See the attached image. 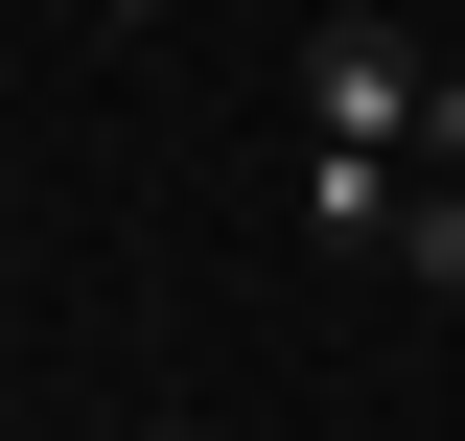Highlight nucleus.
I'll return each instance as SVG.
<instances>
[{"label": "nucleus", "instance_id": "nucleus-1", "mask_svg": "<svg viewBox=\"0 0 465 441\" xmlns=\"http://www.w3.org/2000/svg\"><path fill=\"white\" fill-rule=\"evenodd\" d=\"M419 93H442V47H419V24H372V0H326V24H302V140H396V163H419Z\"/></svg>", "mask_w": 465, "mask_h": 441}, {"label": "nucleus", "instance_id": "nucleus-2", "mask_svg": "<svg viewBox=\"0 0 465 441\" xmlns=\"http://www.w3.org/2000/svg\"><path fill=\"white\" fill-rule=\"evenodd\" d=\"M396 210H419L396 140H326V163H302V232H326V256H396Z\"/></svg>", "mask_w": 465, "mask_h": 441}, {"label": "nucleus", "instance_id": "nucleus-3", "mask_svg": "<svg viewBox=\"0 0 465 441\" xmlns=\"http://www.w3.org/2000/svg\"><path fill=\"white\" fill-rule=\"evenodd\" d=\"M419 163H465V70H442V93H419Z\"/></svg>", "mask_w": 465, "mask_h": 441}, {"label": "nucleus", "instance_id": "nucleus-4", "mask_svg": "<svg viewBox=\"0 0 465 441\" xmlns=\"http://www.w3.org/2000/svg\"><path fill=\"white\" fill-rule=\"evenodd\" d=\"M94 24H186V0H94Z\"/></svg>", "mask_w": 465, "mask_h": 441}]
</instances>
